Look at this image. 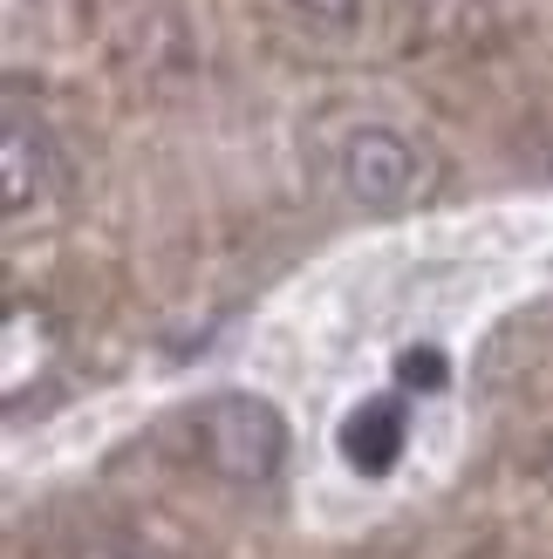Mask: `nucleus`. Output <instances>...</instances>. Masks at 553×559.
<instances>
[{
  "label": "nucleus",
  "instance_id": "obj_3",
  "mask_svg": "<svg viewBox=\"0 0 553 559\" xmlns=\"http://www.w3.org/2000/svg\"><path fill=\"white\" fill-rule=\"evenodd\" d=\"M42 185V130L27 123V109L8 96V212H21Z\"/></svg>",
  "mask_w": 553,
  "mask_h": 559
},
{
  "label": "nucleus",
  "instance_id": "obj_2",
  "mask_svg": "<svg viewBox=\"0 0 553 559\" xmlns=\"http://www.w3.org/2000/svg\"><path fill=\"white\" fill-rule=\"evenodd\" d=\"M424 157H417V144H410L403 130H383V123H369V130H355L349 144H342V185L355 191L363 205H376V212H397V205H410L424 191Z\"/></svg>",
  "mask_w": 553,
  "mask_h": 559
},
{
  "label": "nucleus",
  "instance_id": "obj_5",
  "mask_svg": "<svg viewBox=\"0 0 553 559\" xmlns=\"http://www.w3.org/2000/svg\"><path fill=\"white\" fill-rule=\"evenodd\" d=\"M96 559H117V552H96Z\"/></svg>",
  "mask_w": 553,
  "mask_h": 559
},
{
  "label": "nucleus",
  "instance_id": "obj_4",
  "mask_svg": "<svg viewBox=\"0 0 553 559\" xmlns=\"http://www.w3.org/2000/svg\"><path fill=\"white\" fill-rule=\"evenodd\" d=\"M301 14H315V21H355L363 14V0H294Z\"/></svg>",
  "mask_w": 553,
  "mask_h": 559
},
{
  "label": "nucleus",
  "instance_id": "obj_1",
  "mask_svg": "<svg viewBox=\"0 0 553 559\" xmlns=\"http://www.w3.org/2000/svg\"><path fill=\"white\" fill-rule=\"evenodd\" d=\"M199 451L212 457V471H226L239 485H260L287 464L294 451V430L281 403L254 396V389H233V396H212L205 416H199Z\"/></svg>",
  "mask_w": 553,
  "mask_h": 559
}]
</instances>
